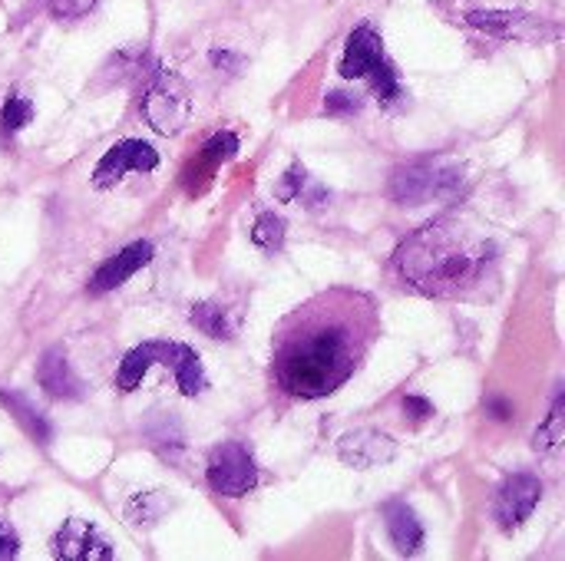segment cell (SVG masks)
I'll return each mask as SVG.
<instances>
[{"mask_svg":"<svg viewBox=\"0 0 565 561\" xmlns=\"http://www.w3.org/2000/svg\"><path fill=\"white\" fill-rule=\"evenodd\" d=\"M367 294L334 288L291 311L271 341V377L295 400H321L354 377L377 337Z\"/></svg>","mask_w":565,"mask_h":561,"instance_id":"cell-1","label":"cell"},{"mask_svg":"<svg viewBox=\"0 0 565 561\" xmlns=\"http://www.w3.org/2000/svg\"><path fill=\"white\" fill-rule=\"evenodd\" d=\"M497 255L500 248L483 222L440 215L401 241L394 268L404 284L427 298H467L493 274Z\"/></svg>","mask_w":565,"mask_h":561,"instance_id":"cell-2","label":"cell"},{"mask_svg":"<svg viewBox=\"0 0 565 561\" xmlns=\"http://www.w3.org/2000/svg\"><path fill=\"white\" fill-rule=\"evenodd\" d=\"M463 185V165L450 159H417L391 175V198L397 205H427L434 198H450Z\"/></svg>","mask_w":565,"mask_h":561,"instance_id":"cell-3","label":"cell"},{"mask_svg":"<svg viewBox=\"0 0 565 561\" xmlns=\"http://www.w3.org/2000/svg\"><path fill=\"white\" fill-rule=\"evenodd\" d=\"M139 109L149 129H156L159 136H179L192 119V96L175 73L152 66L142 83Z\"/></svg>","mask_w":565,"mask_h":561,"instance_id":"cell-4","label":"cell"},{"mask_svg":"<svg viewBox=\"0 0 565 561\" xmlns=\"http://www.w3.org/2000/svg\"><path fill=\"white\" fill-rule=\"evenodd\" d=\"M205 479L212 486V493L225 496V499H242L255 489L258 483V466L255 456L242 446V443H222L212 450L209 466H205Z\"/></svg>","mask_w":565,"mask_h":561,"instance_id":"cell-5","label":"cell"},{"mask_svg":"<svg viewBox=\"0 0 565 561\" xmlns=\"http://www.w3.org/2000/svg\"><path fill=\"white\" fill-rule=\"evenodd\" d=\"M152 169H159V152L142 139H122L113 149H106V155L96 162L93 185L113 188L116 182L126 179V172H152Z\"/></svg>","mask_w":565,"mask_h":561,"instance_id":"cell-6","label":"cell"},{"mask_svg":"<svg viewBox=\"0 0 565 561\" xmlns=\"http://www.w3.org/2000/svg\"><path fill=\"white\" fill-rule=\"evenodd\" d=\"M543 499V483L530 473H516L510 476L500 493H497V503H493V516H497V526L503 532H513L520 529L540 506Z\"/></svg>","mask_w":565,"mask_h":561,"instance_id":"cell-7","label":"cell"},{"mask_svg":"<svg viewBox=\"0 0 565 561\" xmlns=\"http://www.w3.org/2000/svg\"><path fill=\"white\" fill-rule=\"evenodd\" d=\"M467 23L477 26V30H483V33L503 36V40H530V43L559 33L546 20L530 17V13H513V10H470L467 13Z\"/></svg>","mask_w":565,"mask_h":561,"instance_id":"cell-8","label":"cell"},{"mask_svg":"<svg viewBox=\"0 0 565 561\" xmlns=\"http://www.w3.org/2000/svg\"><path fill=\"white\" fill-rule=\"evenodd\" d=\"M53 555L60 561H109L113 546L86 519H66L53 536Z\"/></svg>","mask_w":565,"mask_h":561,"instance_id":"cell-9","label":"cell"},{"mask_svg":"<svg viewBox=\"0 0 565 561\" xmlns=\"http://www.w3.org/2000/svg\"><path fill=\"white\" fill-rule=\"evenodd\" d=\"M152 255H156V248H152L149 241H132V245H126L119 255L106 258V261L93 271V278H89V294L116 291V288L126 284L139 268H146V265L152 261Z\"/></svg>","mask_w":565,"mask_h":561,"instance_id":"cell-10","label":"cell"},{"mask_svg":"<svg viewBox=\"0 0 565 561\" xmlns=\"http://www.w3.org/2000/svg\"><path fill=\"white\" fill-rule=\"evenodd\" d=\"M338 456H341L344 466L374 470V466H384V463H391L397 456V443L381 430H358V433L341 436Z\"/></svg>","mask_w":565,"mask_h":561,"instance_id":"cell-11","label":"cell"},{"mask_svg":"<svg viewBox=\"0 0 565 561\" xmlns=\"http://www.w3.org/2000/svg\"><path fill=\"white\" fill-rule=\"evenodd\" d=\"M384 56V40L371 23H361L358 30H351L348 43H344V56H341V76L344 79H361L367 76V69Z\"/></svg>","mask_w":565,"mask_h":561,"instance_id":"cell-12","label":"cell"},{"mask_svg":"<svg viewBox=\"0 0 565 561\" xmlns=\"http://www.w3.org/2000/svg\"><path fill=\"white\" fill-rule=\"evenodd\" d=\"M36 380H40V387H43L53 400H79V397H83V384H79V377L73 374V367H70V360H66V354H63L60 347H50V350L40 357V364H36Z\"/></svg>","mask_w":565,"mask_h":561,"instance_id":"cell-13","label":"cell"},{"mask_svg":"<svg viewBox=\"0 0 565 561\" xmlns=\"http://www.w3.org/2000/svg\"><path fill=\"white\" fill-rule=\"evenodd\" d=\"M169 350H172V344H166V341H146V344H139V347H132V350L126 354V360L119 364L116 387H119L122 393L136 390V387L142 384V377L149 374L152 364H166V360H169Z\"/></svg>","mask_w":565,"mask_h":561,"instance_id":"cell-14","label":"cell"},{"mask_svg":"<svg viewBox=\"0 0 565 561\" xmlns=\"http://www.w3.org/2000/svg\"><path fill=\"white\" fill-rule=\"evenodd\" d=\"M384 519H387V532H391V542L401 555H417L427 532L417 519V513L407 506V503H387L384 506Z\"/></svg>","mask_w":565,"mask_h":561,"instance_id":"cell-15","label":"cell"},{"mask_svg":"<svg viewBox=\"0 0 565 561\" xmlns=\"http://www.w3.org/2000/svg\"><path fill=\"white\" fill-rule=\"evenodd\" d=\"M166 367H172V374H175V384H179L182 397H199V393L205 390V370H202V360H199V354H195L192 347H185V344H172Z\"/></svg>","mask_w":565,"mask_h":561,"instance_id":"cell-16","label":"cell"},{"mask_svg":"<svg viewBox=\"0 0 565 561\" xmlns=\"http://www.w3.org/2000/svg\"><path fill=\"white\" fill-rule=\"evenodd\" d=\"M0 403L13 413V420L36 440V443H50L53 440V427H50V420L26 400V397H20V393H10V390H0Z\"/></svg>","mask_w":565,"mask_h":561,"instance_id":"cell-17","label":"cell"},{"mask_svg":"<svg viewBox=\"0 0 565 561\" xmlns=\"http://www.w3.org/2000/svg\"><path fill=\"white\" fill-rule=\"evenodd\" d=\"M189 321H192L205 337H212V341H228V337H232V331H235V324H232L228 311H225L222 304H212V301L195 304V308L189 311Z\"/></svg>","mask_w":565,"mask_h":561,"instance_id":"cell-18","label":"cell"},{"mask_svg":"<svg viewBox=\"0 0 565 561\" xmlns=\"http://www.w3.org/2000/svg\"><path fill=\"white\" fill-rule=\"evenodd\" d=\"M565 440V393L559 390L556 393V400H553V410H550V417L540 423V430L533 433V450L536 453H553V450H559Z\"/></svg>","mask_w":565,"mask_h":561,"instance_id":"cell-19","label":"cell"},{"mask_svg":"<svg viewBox=\"0 0 565 561\" xmlns=\"http://www.w3.org/2000/svg\"><path fill=\"white\" fill-rule=\"evenodd\" d=\"M285 235H288V222L281 215H275V212H262L258 222H255V228H252V241L262 251H268V255H275V251L285 248Z\"/></svg>","mask_w":565,"mask_h":561,"instance_id":"cell-20","label":"cell"},{"mask_svg":"<svg viewBox=\"0 0 565 561\" xmlns=\"http://www.w3.org/2000/svg\"><path fill=\"white\" fill-rule=\"evenodd\" d=\"M367 76H371L374 96H377L384 106H391V103H397V99L404 96V86H401V79H397V69H394V63H391L387 56H381V60L367 69Z\"/></svg>","mask_w":565,"mask_h":561,"instance_id":"cell-21","label":"cell"},{"mask_svg":"<svg viewBox=\"0 0 565 561\" xmlns=\"http://www.w3.org/2000/svg\"><path fill=\"white\" fill-rule=\"evenodd\" d=\"M30 119H33V103L23 99V96H7V103H3V109H0V129H3L7 136H13V132H20Z\"/></svg>","mask_w":565,"mask_h":561,"instance_id":"cell-22","label":"cell"},{"mask_svg":"<svg viewBox=\"0 0 565 561\" xmlns=\"http://www.w3.org/2000/svg\"><path fill=\"white\" fill-rule=\"evenodd\" d=\"M238 152V136L235 132H215L205 145H202V165H209V169H215V165H222V162H228L232 155Z\"/></svg>","mask_w":565,"mask_h":561,"instance_id":"cell-23","label":"cell"},{"mask_svg":"<svg viewBox=\"0 0 565 561\" xmlns=\"http://www.w3.org/2000/svg\"><path fill=\"white\" fill-rule=\"evenodd\" d=\"M305 185H308L305 165H291V169L285 172V179L275 185V195H278L281 202H298V198L305 195Z\"/></svg>","mask_w":565,"mask_h":561,"instance_id":"cell-24","label":"cell"},{"mask_svg":"<svg viewBox=\"0 0 565 561\" xmlns=\"http://www.w3.org/2000/svg\"><path fill=\"white\" fill-rule=\"evenodd\" d=\"M149 499H152V493H142V496H136L129 506H126V516H129V522H136V526H142V522H156L169 506H149Z\"/></svg>","mask_w":565,"mask_h":561,"instance_id":"cell-25","label":"cell"},{"mask_svg":"<svg viewBox=\"0 0 565 561\" xmlns=\"http://www.w3.org/2000/svg\"><path fill=\"white\" fill-rule=\"evenodd\" d=\"M93 0H50V13L56 20H76L83 13H89Z\"/></svg>","mask_w":565,"mask_h":561,"instance_id":"cell-26","label":"cell"},{"mask_svg":"<svg viewBox=\"0 0 565 561\" xmlns=\"http://www.w3.org/2000/svg\"><path fill=\"white\" fill-rule=\"evenodd\" d=\"M324 109H328V116H348V112H358L361 103L351 93H328Z\"/></svg>","mask_w":565,"mask_h":561,"instance_id":"cell-27","label":"cell"},{"mask_svg":"<svg viewBox=\"0 0 565 561\" xmlns=\"http://www.w3.org/2000/svg\"><path fill=\"white\" fill-rule=\"evenodd\" d=\"M404 413H407V420L411 423H424V420H430L434 417V403L427 400V397H404Z\"/></svg>","mask_w":565,"mask_h":561,"instance_id":"cell-28","label":"cell"},{"mask_svg":"<svg viewBox=\"0 0 565 561\" xmlns=\"http://www.w3.org/2000/svg\"><path fill=\"white\" fill-rule=\"evenodd\" d=\"M20 552V539H17V532L7 526V522H0V561L13 559Z\"/></svg>","mask_w":565,"mask_h":561,"instance_id":"cell-29","label":"cell"},{"mask_svg":"<svg viewBox=\"0 0 565 561\" xmlns=\"http://www.w3.org/2000/svg\"><path fill=\"white\" fill-rule=\"evenodd\" d=\"M487 413H493L497 420L507 423V420H513V403L503 400V397H490V400H487Z\"/></svg>","mask_w":565,"mask_h":561,"instance_id":"cell-30","label":"cell"}]
</instances>
